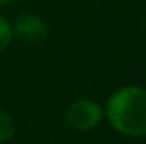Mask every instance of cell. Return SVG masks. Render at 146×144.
<instances>
[{
	"label": "cell",
	"mask_w": 146,
	"mask_h": 144,
	"mask_svg": "<svg viewBox=\"0 0 146 144\" xmlns=\"http://www.w3.org/2000/svg\"><path fill=\"white\" fill-rule=\"evenodd\" d=\"M106 115L109 124L127 137L146 136V88L121 87L110 93Z\"/></svg>",
	"instance_id": "1"
},
{
	"label": "cell",
	"mask_w": 146,
	"mask_h": 144,
	"mask_svg": "<svg viewBox=\"0 0 146 144\" xmlns=\"http://www.w3.org/2000/svg\"><path fill=\"white\" fill-rule=\"evenodd\" d=\"M102 117H104L102 107L97 102L88 100V98L75 100L66 107V112H65V119L68 126L76 131H90L97 127Z\"/></svg>",
	"instance_id": "2"
},
{
	"label": "cell",
	"mask_w": 146,
	"mask_h": 144,
	"mask_svg": "<svg viewBox=\"0 0 146 144\" xmlns=\"http://www.w3.org/2000/svg\"><path fill=\"white\" fill-rule=\"evenodd\" d=\"M10 27H12V36L19 37L29 44H37V42L44 41L49 34V27H48L46 20L31 12L21 14L14 20V24H10Z\"/></svg>",
	"instance_id": "3"
},
{
	"label": "cell",
	"mask_w": 146,
	"mask_h": 144,
	"mask_svg": "<svg viewBox=\"0 0 146 144\" xmlns=\"http://www.w3.org/2000/svg\"><path fill=\"white\" fill-rule=\"evenodd\" d=\"M14 134H15V122H14V119L7 112L0 110V143H5V141L12 139Z\"/></svg>",
	"instance_id": "4"
},
{
	"label": "cell",
	"mask_w": 146,
	"mask_h": 144,
	"mask_svg": "<svg viewBox=\"0 0 146 144\" xmlns=\"http://www.w3.org/2000/svg\"><path fill=\"white\" fill-rule=\"evenodd\" d=\"M12 27H10V22L0 15V53L5 51L10 42H12Z\"/></svg>",
	"instance_id": "5"
},
{
	"label": "cell",
	"mask_w": 146,
	"mask_h": 144,
	"mask_svg": "<svg viewBox=\"0 0 146 144\" xmlns=\"http://www.w3.org/2000/svg\"><path fill=\"white\" fill-rule=\"evenodd\" d=\"M14 0H0V7H3V5H10Z\"/></svg>",
	"instance_id": "6"
}]
</instances>
